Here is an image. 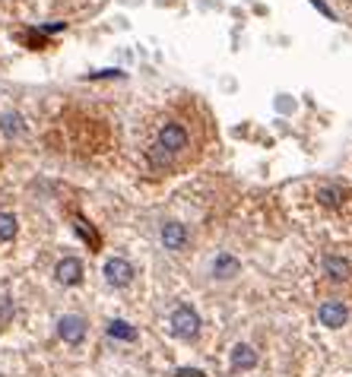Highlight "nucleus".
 Returning <instances> with one entry per match:
<instances>
[{
	"label": "nucleus",
	"mask_w": 352,
	"mask_h": 377,
	"mask_svg": "<svg viewBox=\"0 0 352 377\" xmlns=\"http://www.w3.org/2000/svg\"><path fill=\"white\" fill-rule=\"evenodd\" d=\"M188 130H184V124L181 121H165L162 127H159V137H156V146H153V162L156 165H168L178 152H184L188 149Z\"/></svg>",
	"instance_id": "f257e3e1"
},
{
	"label": "nucleus",
	"mask_w": 352,
	"mask_h": 377,
	"mask_svg": "<svg viewBox=\"0 0 352 377\" xmlns=\"http://www.w3.org/2000/svg\"><path fill=\"white\" fill-rule=\"evenodd\" d=\"M172 333L178 339H194L200 333V314L190 304H181L178 311L172 314Z\"/></svg>",
	"instance_id": "f03ea898"
},
{
	"label": "nucleus",
	"mask_w": 352,
	"mask_h": 377,
	"mask_svg": "<svg viewBox=\"0 0 352 377\" xmlns=\"http://www.w3.org/2000/svg\"><path fill=\"white\" fill-rule=\"evenodd\" d=\"M58 336L70 345H80L82 339H86V317H80V314H64V317L58 320Z\"/></svg>",
	"instance_id": "7ed1b4c3"
},
{
	"label": "nucleus",
	"mask_w": 352,
	"mask_h": 377,
	"mask_svg": "<svg viewBox=\"0 0 352 377\" xmlns=\"http://www.w3.org/2000/svg\"><path fill=\"white\" fill-rule=\"evenodd\" d=\"M131 279H133V266L124 260V257H111V260H105V282L111 288H124Z\"/></svg>",
	"instance_id": "20e7f679"
},
{
	"label": "nucleus",
	"mask_w": 352,
	"mask_h": 377,
	"mask_svg": "<svg viewBox=\"0 0 352 377\" xmlns=\"http://www.w3.org/2000/svg\"><path fill=\"white\" fill-rule=\"evenodd\" d=\"M318 320L324 323V327L336 330V327H343L346 320H349V311H346L343 301H324L318 308Z\"/></svg>",
	"instance_id": "39448f33"
},
{
	"label": "nucleus",
	"mask_w": 352,
	"mask_h": 377,
	"mask_svg": "<svg viewBox=\"0 0 352 377\" xmlns=\"http://www.w3.org/2000/svg\"><path fill=\"white\" fill-rule=\"evenodd\" d=\"M54 276H58L60 286H80L82 282V263L76 260V257H64V260L58 263Z\"/></svg>",
	"instance_id": "423d86ee"
},
{
	"label": "nucleus",
	"mask_w": 352,
	"mask_h": 377,
	"mask_svg": "<svg viewBox=\"0 0 352 377\" xmlns=\"http://www.w3.org/2000/svg\"><path fill=\"white\" fill-rule=\"evenodd\" d=\"M162 244L168 251H184L188 244V229L181 225V222H165L162 225Z\"/></svg>",
	"instance_id": "0eeeda50"
},
{
	"label": "nucleus",
	"mask_w": 352,
	"mask_h": 377,
	"mask_svg": "<svg viewBox=\"0 0 352 377\" xmlns=\"http://www.w3.org/2000/svg\"><path fill=\"white\" fill-rule=\"evenodd\" d=\"M324 273H327L333 282H346V279L352 276V263L340 254H330V257H324Z\"/></svg>",
	"instance_id": "6e6552de"
},
{
	"label": "nucleus",
	"mask_w": 352,
	"mask_h": 377,
	"mask_svg": "<svg viewBox=\"0 0 352 377\" xmlns=\"http://www.w3.org/2000/svg\"><path fill=\"white\" fill-rule=\"evenodd\" d=\"M0 133L10 139L25 137V117L19 115V111H7V115L0 117Z\"/></svg>",
	"instance_id": "1a4fd4ad"
},
{
	"label": "nucleus",
	"mask_w": 352,
	"mask_h": 377,
	"mask_svg": "<svg viewBox=\"0 0 352 377\" xmlns=\"http://www.w3.org/2000/svg\"><path fill=\"white\" fill-rule=\"evenodd\" d=\"M254 365H257V352L248 343H238L235 349H232V368L235 371H251Z\"/></svg>",
	"instance_id": "9d476101"
},
{
	"label": "nucleus",
	"mask_w": 352,
	"mask_h": 377,
	"mask_svg": "<svg viewBox=\"0 0 352 377\" xmlns=\"http://www.w3.org/2000/svg\"><path fill=\"white\" fill-rule=\"evenodd\" d=\"M318 203L330 206V209L343 206L346 203V187H340V184H324V187H318Z\"/></svg>",
	"instance_id": "9b49d317"
},
{
	"label": "nucleus",
	"mask_w": 352,
	"mask_h": 377,
	"mask_svg": "<svg viewBox=\"0 0 352 377\" xmlns=\"http://www.w3.org/2000/svg\"><path fill=\"white\" fill-rule=\"evenodd\" d=\"M238 270H241V263H238V257H232V254H219L213 260V276L216 279H232V276H238Z\"/></svg>",
	"instance_id": "f8f14e48"
},
{
	"label": "nucleus",
	"mask_w": 352,
	"mask_h": 377,
	"mask_svg": "<svg viewBox=\"0 0 352 377\" xmlns=\"http://www.w3.org/2000/svg\"><path fill=\"white\" fill-rule=\"evenodd\" d=\"M105 333L111 339H118V343H133V339H137V330H133L127 320H111L105 327Z\"/></svg>",
	"instance_id": "ddd939ff"
},
{
	"label": "nucleus",
	"mask_w": 352,
	"mask_h": 377,
	"mask_svg": "<svg viewBox=\"0 0 352 377\" xmlns=\"http://www.w3.org/2000/svg\"><path fill=\"white\" fill-rule=\"evenodd\" d=\"M16 231H19V222L13 213H0V244H7V241L16 238Z\"/></svg>",
	"instance_id": "4468645a"
},
{
	"label": "nucleus",
	"mask_w": 352,
	"mask_h": 377,
	"mask_svg": "<svg viewBox=\"0 0 352 377\" xmlns=\"http://www.w3.org/2000/svg\"><path fill=\"white\" fill-rule=\"evenodd\" d=\"M76 231H80V235H82V238H86V241H89V244H92V247H98L96 235H92V231H89V229H86V222H82V219H80V222H76Z\"/></svg>",
	"instance_id": "2eb2a0df"
},
{
	"label": "nucleus",
	"mask_w": 352,
	"mask_h": 377,
	"mask_svg": "<svg viewBox=\"0 0 352 377\" xmlns=\"http://www.w3.org/2000/svg\"><path fill=\"white\" fill-rule=\"evenodd\" d=\"M175 377H206V374L200 368H178L175 371Z\"/></svg>",
	"instance_id": "dca6fc26"
},
{
	"label": "nucleus",
	"mask_w": 352,
	"mask_h": 377,
	"mask_svg": "<svg viewBox=\"0 0 352 377\" xmlns=\"http://www.w3.org/2000/svg\"><path fill=\"white\" fill-rule=\"evenodd\" d=\"M311 3H314V7H318L320 13H324V16H327V19H333V10H330L327 3H324V0H311Z\"/></svg>",
	"instance_id": "f3484780"
}]
</instances>
